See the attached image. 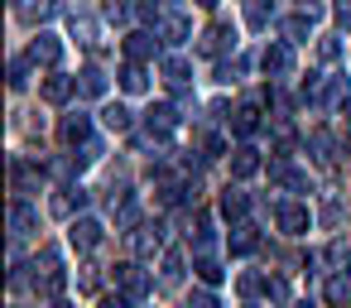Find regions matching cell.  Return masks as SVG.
<instances>
[{"mask_svg":"<svg viewBox=\"0 0 351 308\" xmlns=\"http://www.w3.org/2000/svg\"><path fill=\"white\" fill-rule=\"evenodd\" d=\"M346 73H308V82H303V102L308 106H337L341 97H346Z\"/></svg>","mask_w":351,"mask_h":308,"instance_id":"6da1fadb","label":"cell"},{"mask_svg":"<svg viewBox=\"0 0 351 308\" xmlns=\"http://www.w3.org/2000/svg\"><path fill=\"white\" fill-rule=\"evenodd\" d=\"M34 289L49 294V298H58L68 289V270H63V255L58 250H39V260H34Z\"/></svg>","mask_w":351,"mask_h":308,"instance_id":"7a4b0ae2","label":"cell"},{"mask_svg":"<svg viewBox=\"0 0 351 308\" xmlns=\"http://www.w3.org/2000/svg\"><path fill=\"white\" fill-rule=\"evenodd\" d=\"M101 222L97 217H87V212H77L73 222H68V241H73V250H97L101 246Z\"/></svg>","mask_w":351,"mask_h":308,"instance_id":"3957f363","label":"cell"},{"mask_svg":"<svg viewBox=\"0 0 351 308\" xmlns=\"http://www.w3.org/2000/svg\"><path fill=\"white\" fill-rule=\"evenodd\" d=\"M260 63H265L269 78H289V73H293V44H289V39H269L265 54H260Z\"/></svg>","mask_w":351,"mask_h":308,"instance_id":"277c9868","label":"cell"},{"mask_svg":"<svg viewBox=\"0 0 351 308\" xmlns=\"http://www.w3.org/2000/svg\"><path fill=\"white\" fill-rule=\"evenodd\" d=\"M116 284H121V294H130V298H145V294L154 289V279H149V270H140L135 260H125V265H116Z\"/></svg>","mask_w":351,"mask_h":308,"instance_id":"5b68a950","label":"cell"},{"mask_svg":"<svg viewBox=\"0 0 351 308\" xmlns=\"http://www.w3.org/2000/svg\"><path fill=\"white\" fill-rule=\"evenodd\" d=\"M274 222H279L284 236H303V231L313 226V217H308L303 202H279V207H274Z\"/></svg>","mask_w":351,"mask_h":308,"instance_id":"8992f818","label":"cell"},{"mask_svg":"<svg viewBox=\"0 0 351 308\" xmlns=\"http://www.w3.org/2000/svg\"><path fill=\"white\" fill-rule=\"evenodd\" d=\"M154 34H159L164 44H188V39H193V25H188V15L164 10V15H159V25H154Z\"/></svg>","mask_w":351,"mask_h":308,"instance_id":"52a82bcc","label":"cell"},{"mask_svg":"<svg viewBox=\"0 0 351 308\" xmlns=\"http://www.w3.org/2000/svg\"><path fill=\"white\" fill-rule=\"evenodd\" d=\"M269 178H274L284 193H308V174H303V169H293V164H289V154H279V159L269 164Z\"/></svg>","mask_w":351,"mask_h":308,"instance_id":"ba28073f","label":"cell"},{"mask_svg":"<svg viewBox=\"0 0 351 308\" xmlns=\"http://www.w3.org/2000/svg\"><path fill=\"white\" fill-rule=\"evenodd\" d=\"M313 25H317V10L308 5V10H298V15H284V20H279V34H284L289 44H303V39L313 34Z\"/></svg>","mask_w":351,"mask_h":308,"instance_id":"9c48e42d","label":"cell"},{"mask_svg":"<svg viewBox=\"0 0 351 308\" xmlns=\"http://www.w3.org/2000/svg\"><path fill=\"white\" fill-rule=\"evenodd\" d=\"M145 126H149V135H154V140H169V135L178 130V106H169V102H159V106H149V116H145Z\"/></svg>","mask_w":351,"mask_h":308,"instance_id":"30bf717a","label":"cell"},{"mask_svg":"<svg viewBox=\"0 0 351 308\" xmlns=\"http://www.w3.org/2000/svg\"><path fill=\"white\" fill-rule=\"evenodd\" d=\"M34 231H39V212H34L25 198H15V202H10V236L25 241V236H34Z\"/></svg>","mask_w":351,"mask_h":308,"instance_id":"8fae6325","label":"cell"},{"mask_svg":"<svg viewBox=\"0 0 351 308\" xmlns=\"http://www.w3.org/2000/svg\"><path fill=\"white\" fill-rule=\"evenodd\" d=\"M29 58H34V63H44V68H58V63H63V39H58V34H34Z\"/></svg>","mask_w":351,"mask_h":308,"instance_id":"7c38bea8","label":"cell"},{"mask_svg":"<svg viewBox=\"0 0 351 308\" xmlns=\"http://www.w3.org/2000/svg\"><path fill=\"white\" fill-rule=\"evenodd\" d=\"M125 58H130V63H149V58H159V34H145V29L125 34Z\"/></svg>","mask_w":351,"mask_h":308,"instance_id":"4fadbf2b","label":"cell"},{"mask_svg":"<svg viewBox=\"0 0 351 308\" xmlns=\"http://www.w3.org/2000/svg\"><path fill=\"white\" fill-rule=\"evenodd\" d=\"M130 250H135V255H154V250H169V246H164V226H159V222H145L140 231H130Z\"/></svg>","mask_w":351,"mask_h":308,"instance_id":"5bb4252c","label":"cell"},{"mask_svg":"<svg viewBox=\"0 0 351 308\" xmlns=\"http://www.w3.org/2000/svg\"><path fill=\"white\" fill-rule=\"evenodd\" d=\"M197 49H202L207 58H221L226 49H236V29H231V25H212V29L202 34V44H197Z\"/></svg>","mask_w":351,"mask_h":308,"instance_id":"9a60e30c","label":"cell"},{"mask_svg":"<svg viewBox=\"0 0 351 308\" xmlns=\"http://www.w3.org/2000/svg\"><path fill=\"white\" fill-rule=\"evenodd\" d=\"M260 169H265V164H260V150H255L250 140L231 150V174H236V178H255Z\"/></svg>","mask_w":351,"mask_h":308,"instance_id":"2e32d148","label":"cell"},{"mask_svg":"<svg viewBox=\"0 0 351 308\" xmlns=\"http://www.w3.org/2000/svg\"><path fill=\"white\" fill-rule=\"evenodd\" d=\"M73 92H77V78H63V73L44 78V87H39V97H44L49 106H63V102H68Z\"/></svg>","mask_w":351,"mask_h":308,"instance_id":"e0dca14e","label":"cell"},{"mask_svg":"<svg viewBox=\"0 0 351 308\" xmlns=\"http://www.w3.org/2000/svg\"><path fill=\"white\" fill-rule=\"evenodd\" d=\"M231 130H236V135H245V140H250V135H255V130H260V102H241V106H236V111H231Z\"/></svg>","mask_w":351,"mask_h":308,"instance_id":"ac0fdd59","label":"cell"},{"mask_svg":"<svg viewBox=\"0 0 351 308\" xmlns=\"http://www.w3.org/2000/svg\"><path fill=\"white\" fill-rule=\"evenodd\" d=\"M226 246H231V255H255V250H260V231H255L250 222H236Z\"/></svg>","mask_w":351,"mask_h":308,"instance_id":"d6986e66","label":"cell"},{"mask_svg":"<svg viewBox=\"0 0 351 308\" xmlns=\"http://www.w3.org/2000/svg\"><path fill=\"white\" fill-rule=\"evenodd\" d=\"M58 135H63L68 145H82V140H92V116H82V111H73V116H63V126H58Z\"/></svg>","mask_w":351,"mask_h":308,"instance_id":"ffe728a7","label":"cell"},{"mask_svg":"<svg viewBox=\"0 0 351 308\" xmlns=\"http://www.w3.org/2000/svg\"><path fill=\"white\" fill-rule=\"evenodd\" d=\"M164 82L183 97V92H188V82H193V68H188L183 58H164Z\"/></svg>","mask_w":351,"mask_h":308,"instance_id":"44dd1931","label":"cell"},{"mask_svg":"<svg viewBox=\"0 0 351 308\" xmlns=\"http://www.w3.org/2000/svg\"><path fill=\"white\" fill-rule=\"evenodd\" d=\"M121 87H125L130 97H145V92H149V73H145V63H125V68H121Z\"/></svg>","mask_w":351,"mask_h":308,"instance_id":"7402d4cb","label":"cell"},{"mask_svg":"<svg viewBox=\"0 0 351 308\" xmlns=\"http://www.w3.org/2000/svg\"><path fill=\"white\" fill-rule=\"evenodd\" d=\"M77 97H92V102L106 97V73L101 68H82L77 73Z\"/></svg>","mask_w":351,"mask_h":308,"instance_id":"603a6c76","label":"cell"},{"mask_svg":"<svg viewBox=\"0 0 351 308\" xmlns=\"http://www.w3.org/2000/svg\"><path fill=\"white\" fill-rule=\"evenodd\" d=\"M29 25H39V20H53L58 15V0H20V5H15Z\"/></svg>","mask_w":351,"mask_h":308,"instance_id":"cb8c5ba5","label":"cell"},{"mask_svg":"<svg viewBox=\"0 0 351 308\" xmlns=\"http://www.w3.org/2000/svg\"><path fill=\"white\" fill-rule=\"evenodd\" d=\"M101 126H106L111 135H125V130L135 126V116H130V106H106V111H101Z\"/></svg>","mask_w":351,"mask_h":308,"instance_id":"d4e9b609","label":"cell"},{"mask_svg":"<svg viewBox=\"0 0 351 308\" xmlns=\"http://www.w3.org/2000/svg\"><path fill=\"white\" fill-rule=\"evenodd\" d=\"M245 212H250V198H245L241 188H226V193H221V217H231V222H241Z\"/></svg>","mask_w":351,"mask_h":308,"instance_id":"484cf974","label":"cell"},{"mask_svg":"<svg viewBox=\"0 0 351 308\" xmlns=\"http://www.w3.org/2000/svg\"><path fill=\"white\" fill-rule=\"evenodd\" d=\"M183 265H188V260H183V250H178V246H169V250H164V260H159L164 284H178V279H183Z\"/></svg>","mask_w":351,"mask_h":308,"instance_id":"4316f807","label":"cell"},{"mask_svg":"<svg viewBox=\"0 0 351 308\" xmlns=\"http://www.w3.org/2000/svg\"><path fill=\"white\" fill-rule=\"evenodd\" d=\"M308 150H313V159H317V164H332V159H337V154H332V150H337V140H332L327 130H313V135H308Z\"/></svg>","mask_w":351,"mask_h":308,"instance_id":"83f0119b","label":"cell"},{"mask_svg":"<svg viewBox=\"0 0 351 308\" xmlns=\"http://www.w3.org/2000/svg\"><path fill=\"white\" fill-rule=\"evenodd\" d=\"M193 270H197V279H202V284H221V279H226V270H221V260H217L212 250H207V255H197V265H193Z\"/></svg>","mask_w":351,"mask_h":308,"instance_id":"f1b7e54d","label":"cell"},{"mask_svg":"<svg viewBox=\"0 0 351 308\" xmlns=\"http://www.w3.org/2000/svg\"><path fill=\"white\" fill-rule=\"evenodd\" d=\"M73 34H77V44H97V39H101V25L77 10V15H73Z\"/></svg>","mask_w":351,"mask_h":308,"instance_id":"f546056e","label":"cell"},{"mask_svg":"<svg viewBox=\"0 0 351 308\" xmlns=\"http://www.w3.org/2000/svg\"><path fill=\"white\" fill-rule=\"evenodd\" d=\"M341 54H346L341 34H322V39H317V58H322V63H341Z\"/></svg>","mask_w":351,"mask_h":308,"instance_id":"4dcf8cb0","label":"cell"},{"mask_svg":"<svg viewBox=\"0 0 351 308\" xmlns=\"http://www.w3.org/2000/svg\"><path fill=\"white\" fill-rule=\"evenodd\" d=\"M111 212H116V226H121V231H125V226H140V202H135V198H121Z\"/></svg>","mask_w":351,"mask_h":308,"instance_id":"1f68e13d","label":"cell"},{"mask_svg":"<svg viewBox=\"0 0 351 308\" xmlns=\"http://www.w3.org/2000/svg\"><path fill=\"white\" fill-rule=\"evenodd\" d=\"M135 10H140L135 0H106V20H116V25H125Z\"/></svg>","mask_w":351,"mask_h":308,"instance_id":"d6a6232c","label":"cell"},{"mask_svg":"<svg viewBox=\"0 0 351 308\" xmlns=\"http://www.w3.org/2000/svg\"><path fill=\"white\" fill-rule=\"evenodd\" d=\"M29 63H34L29 54H25V58H10V87H15V92L29 82Z\"/></svg>","mask_w":351,"mask_h":308,"instance_id":"836d02e7","label":"cell"},{"mask_svg":"<svg viewBox=\"0 0 351 308\" xmlns=\"http://www.w3.org/2000/svg\"><path fill=\"white\" fill-rule=\"evenodd\" d=\"M265 294H269V303H289V284H284V274H269V279H265Z\"/></svg>","mask_w":351,"mask_h":308,"instance_id":"e575fe53","label":"cell"},{"mask_svg":"<svg viewBox=\"0 0 351 308\" xmlns=\"http://www.w3.org/2000/svg\"><path fill=\"white\" fill-rule=\"evenodd\" d=\"M245 25H250V29H265V25H269V10L260 5V0H250V10H245Z\"/></svg>","mask_w":351,"mask_h":308,"instance_id":"d590c367","label":"cell"},{"mask_svg":"<svg viewBox=\"0 0 351 308\" xmlns=\"http://www.w3.org/2000/svg\"><path fill=\"white\" fill-rule=\"evenodd\" d=\"M346 298H351V270L332 279V303H346Z\"/></svg>","mask_w":351,"mask_h":308,"instance_id":"8d00e7d4","label":"cell"},{"mask_svg":"<svg viewBox=\"0 0 351 308\" xmlns=\"http://www.w3.org/2000/svg\"><path fill=\"white\" fill-rule=\"evenodd\" d=\"M221 154H226V140L221 135H207L202 140V159H221Z\"/></svg>","mask_w":351,"mask_h":308,"instance_id":"74e56055","label":"cell"},{"mask_svg":"<svg viewBox=\"0 0 351 308\" xmlns=\"http://www.w3.org/2000/svg\"><path fill=\"white\" fill-rule=\"evenodd\" d=\"M188 308H221V298H217L212 289H197V294L188 298Z\"/></svg>","mask_w":351,"mask_h":308,"instance_id":"f35d334b","label":"cell"},{"mask_svg":"<svg viewBox=\"0 0 351 308\" xmlns=\"http://www.w3.org/2000/svg\"><path fill=\"white\" fill-rule=\"evenodd\" d=\"M332 15H337L341 29H351V0H332Z\"/></svg>","mask_w":351,"mask_h":308,"instance_id":"ab89813d","label":"cell"},{"mask_svg":"<svg viewBox=\"0 0 351 308\" xmlns=\"http://www.w3.org/2000/svg\"><path fill=\"white\" fill-rule=\"evenodd\" d=\"M260 289H265V279H260V274H241V294H245V298H250V294H260Z\"/></svg>","mask_w":351,"mask_h":308,"instance_id":"60d3db41","label":"cell"},{"mask_svg":"<svg viewBox=\"0 0 351 308\" xmlns=\"http://www.w3.org/2000/svg\"><path fill=\"white\" fill-rule=\"evenodd\" d=\"M130 303H135L130 294H106V298H101V308H130Z\"/></svg>","mask_w":351,"mask_h":308,"instance_id":"b9f144b4","label":"cell"},{"mask_svg":"<svg viewBox=\"0 0 351 308\" xmlns=\"http://www.w3.org/2000/svg\"><path fill=\"white\" fill-rule=\"evenodd\" d=\"M77 289H87V294H92V289H97V270H82V274H77Z\"/></svg>","mask_w":351,"mask_h":308,"instance_id":"7bdbcfd3","label":"cell"},{"mask_svg":"<svg viewBox=\"0 0 351 308\" xmlns=\"http://www.w3.org/2000/svg\"><path fill=\"white\" fill-rule=\"evenodd\" d=\"M193 5H202V10H217V5H221V0H193Z\"/></svg>","mask_w":351,"mask_h":308,"instance_id":"ee69618b","label":"cell"},{"mask_svg":"<svg viewBox=\"0 0 351 308\" xmlns=\"http://www.w3.org/2000/svg\"><path fill=\"white\" fill-rule=\"evenodd\" d=\"M293 308H317V303H308V298H298V303H293Z\"/></svg>","mask_w":351,"mask_h":308,"instance_id":"f6af8a7d","label":"cell"},{"mask_svg":"<svg viewBox=\"0 0 351 308\" xmlns=\"http://www.w3.org/2000/svg\"><path fill=\"white\" fill-rule=\"evenodd\" d=\"M49 308H68V303H63V298H53V303H49Z\"/></svg>","mask_w":351,"mask_h":308,"instance_id":"bcb514c9","label":"cell"},{"mask_svg":"<svg viewBox=\"0 0 351 308\" xmlns=\"http://www.w3.org/2000/svg\"><path fill=\"white\" fill-rule=\"evenodd\" d=\"M159 5H164V10H169V5H173V0H159Z\"/></svg>","mask_w":351,"mask_h":308,"instance_id":"7dc6e473","label":"cell"},{"mask_svg":"<svg viewBox=\"0 0 351 308\" xmlns=\"http://www.w3.org/2000/svg\"><path fill=\"white\" fill-rule=\"evenodd\" d=\"M346 270H351V255H346Z\"/></svg>","mask_w":351,"mask_h":308,"instance_id":"c3c4849f","label":"cell"},{"mask_svg":"<svg viewBox=\"0 0 351 308\" xmlns=\"http://www.w3.org/2000/svg\"><path fill=\"white\" fill-rule=\"evenodd\" d=\"M250 308H255V303H250Z\"/></svg>","mask_w":351,"mask_h":308,"instance_id":"681fc988","label":"cell"}]
</instances>
